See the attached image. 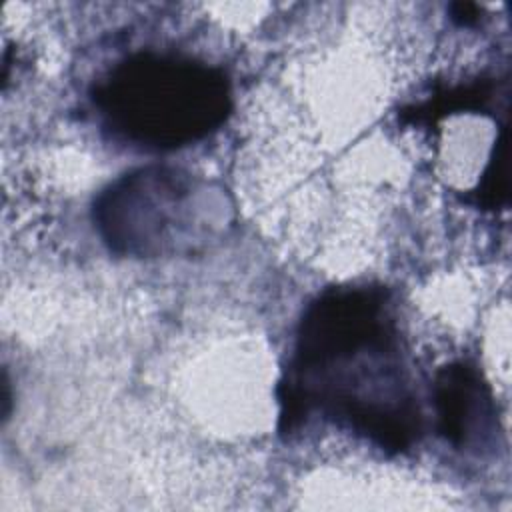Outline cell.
Returning a JSON list of instances; mask_svg holds the SVG:
<instances>
[{
	"instance_id": "cell-1",
	"label": "cell",
	"mask_w": 512,
	"mask_h": 512,
	"mask_svg": "<svg viewBox=\"0 0 512 512\" xmlns=\"http://www.w3.org/2000/svg\"><path fill=\"white\" fill-rule=\"evenodd\" d=\"M278 402L282 434L318 410L386 452L408 450L418 440L420 408L384 288L336 286L308 304Z\"/></svg>"
},
{
	"instance_id": "cell-2",
	"label": "cell",
	"mask_w": 512,
	"mask_h": 512,
	"mask_svg": "<svg viewBox=\"0 0 512 512\" xmlns=\"http://www.w3.org/2000/svg\"><path fill=\"white\" fill-rule=\"evenodd\" d=\"M94 104L118 136L150 148H178L214 132L232 110L220 68L178 56L140 52L94 88Z\"/></svg>"
},
{
	"instance_id": "cell-3",
	"label": "cell",
	"mask_w": 512,
	"mask_h": 512,
	"mask_svg": "<svg viewBox=\"0 0 512 512\" xmlns=\"http://www.w3.org/2000/svg\"><path fill=\"white\" fill-rule=\"evenodd\" d=\"M198 182L184 170L148 166L124 174L94 202V220L110 250L122 256H160L192 240Z\"/></svg>"
},
{
	"instance_id": "cell-4",
	"label": "cell",
	"mask_w": 512,
	"mask_h": 512,
	"mask_svg": "<svg viewBox=\"0 0 512 512\" xmlns=\"http://www.w3.org/2000/svg\"><path fill=\"white\" fill-rule=\"evenodd\" d=\"M434 406L438 432L456 448L486 446L498 428L494 396L482 372L464 360L436 372Z\"/></svg>"
},
{
	"instance_id": "cell-5",
	"label": "cell",
	"mask_w": 512,
	"mask_h": 512,
	"mask_svg": "<svg viewBox=\"0 0 512 512\" xmlns=\"http://www.w3.org/2000/svg\"><path fill=\"white\" fill-rule=\"evenodd\" d=\"M508 130L502 128V134L496 140V146L492 150L490 162L482 174V180L478 184V204L484 208H500L508 200V170H506V158H508Z\"/></svg>"
},
{
	"instance_id": "cell-6",
	"label": "cell",
	"mask_w": 512,
	"mask_h": 512,
	"mask_svg": "<svg viewBox=\"0 0 512 512\" xmlns=\"http://www.w3.org/2000/svg\"><path fill=\"white\" fill-rule=\"evenodd\" d=\"M450 12H452V20L462 26H470L480 18V8L472 2H456L450 6Z\"/></svg>"
}]
</instances>
